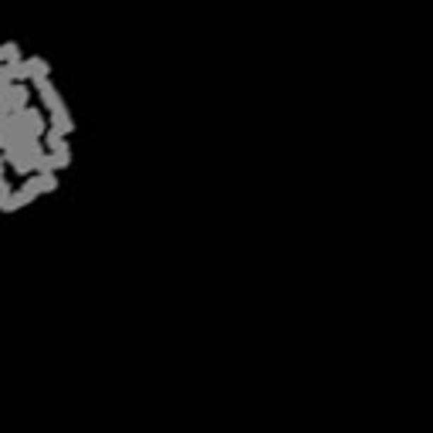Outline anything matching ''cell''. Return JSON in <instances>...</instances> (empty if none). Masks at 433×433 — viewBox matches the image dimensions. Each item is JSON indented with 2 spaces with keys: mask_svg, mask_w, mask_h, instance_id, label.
I'll return each mask as SVG.
<instances>
[{
  "mask_svg": "<svg viewBox=\"0 0 433 433\" xmlns=\"http://www.w3.org/2000/svg\"><path fill=\"white\" fill-rule=\"evenodd\" d=\"M28 98H31L28 85H11V88H4V92H0V108H4L7 115H17V112H24V108H28Z\"/></svg>",
  "mask_w": 433,
  "mask_h": 433,
  "instance_id": "6da1fadb",
  "label": "cell"
}]
</instances>
